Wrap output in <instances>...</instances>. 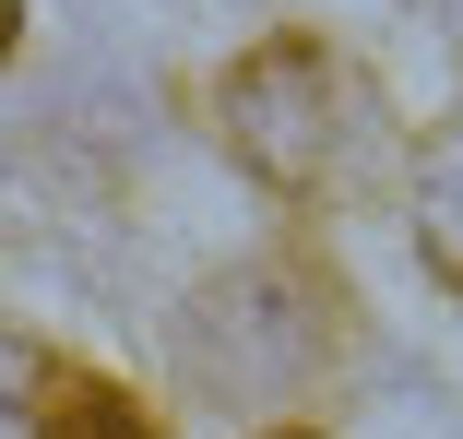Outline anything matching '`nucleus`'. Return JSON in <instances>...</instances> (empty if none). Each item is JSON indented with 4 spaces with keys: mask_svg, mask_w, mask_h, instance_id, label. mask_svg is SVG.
<instances>
[{
    "mask_svg": "<svg viewBox=\"0 0 463 439\" xmlns=\"http://www.w3.org/2000/svg\"><path fill=\"white\" fill-rule=\"evenodd\" d=\"M13 439H36V416L13 404ZM48 439H155L119 392H96V380H48Z\"/></svg>",
    "mask_w": 463,
    "mask_h": 439,
    "instance_id": "7ed1b4c3",
    "label": "nucleus"
},
{
    "mask_svg": "<svg viewBox=\"0 0 463 439\" xmlns=\"http://www.w3.org/2000/svg\"><path fill=\"white\" fill-rule=\"evenodd\" d=\"M416 249H428V274L463 297V143H439L428 179H416Z\"/></svg>",
    "mask_w": 463,
    "mask_h": 439,
    "instance_id": "f03ea898",
    "label": "nucleus"
},
{
    "mask_svg": "<svg viewBox=\"0 0 463 439\" xmlns=\"http://www.w3.org/2000/svg\"><path fill=\"white\" fill-rule=\"evenodd\" d=\"M286 439H309V427H286Z\"/></svg>",
    "mask_w": 463,
    "mask_h": 439,
    "instance_id": "20e7f679",
    "label": "nucleus"
},
{
    "mask_svg": "<svg viewBox=\"0 0 463 439\" xmlns=\"http://www.w3.org/2000/svg\"><path fill=\"white\" fill-rule=\"evenodd\" d=\"M226 143L273 191H333L368 154V96L321 36H273V48H250L226 71Z\"/></svg>",
    "mask_w": 463,
    "mask_h": 439,
    "instance_id": "f257e3e1",
    "label": "nucleus"
}]
</instances>
